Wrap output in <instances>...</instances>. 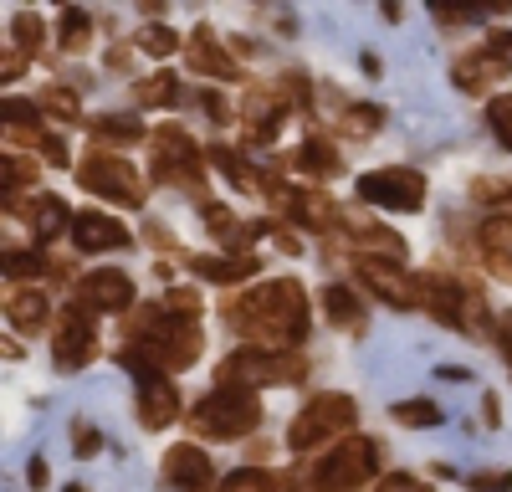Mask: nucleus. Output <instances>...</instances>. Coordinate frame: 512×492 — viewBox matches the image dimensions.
Returning <instances> with one entry per match:
<instances>
[{
    "mask_svg": "<svg viewBox=\"0 0 512 492\" xmlns=\"http://www.w3.org/2000/svg\"><path fill=\"white\" fill-rule=\"evenodd\" d=\"M287 108L292 103L277 88H246V98H241V129H246V139L251 144H277Z\"/></svg>",
    "mask_w": 512,
    "mask_h": 492,
    "instance_id": "ddd939ff",
    "label": "nucleus"
},
{
    "mask_svg": "<svg viewBox=\"0 0 512 492\" xmlns=\"http://www.w3.org/2000/svg\"><path fill=\"white\" fill-rule=\"evenodd\" d=\"M57 31H62V47L67 52H82V47H88V36H93V16L82 11V6H67L62 21H57Z\"/></svg>",
    "mask_w": 512,
    "mask_h": 492,
    "instance_id": "7c9ffc66",
    "label": "nucleus"
},
{
    "mask_svg": "<svg viewBox=\"0 0 512 492\" xmlns=\"http://www.w3.org/2000/svg\"><path fill=\"white\" fill-rule=\"evenodd\" d=\"M359 200L379 205V211H420L425 205V175L390 164V170H369L359 175Z\"/></svg>",
    "mask_w": 512,
    "mask_h": 492,
    "instance_id": "1a4fd4ad",
    "label": "nucleus"
},
{
    "mask_svg": "<svg viewBox=\"0 0 512 492\" xmlns=\"http://www.w3.org/2000/svg\"><path fill=\"white\" fill-rule=\"evenodd\" d=\"M436 375H441V380H451V385H461V380H472V369H461V364H441Z\"/></svg>",
    "mask_w": 512,
    "mask_h": 492,
    "instance_id": "49530a36",
    "label": "nucleus"
},
{
    "mask_svg": "<svg viewBox=\"0 0 512 492\" xmlns=\"http://www.w3.org/2000/svg\"><path fill=\"white\" fill-rule=\"evenodd\" d=\"M41 36H47V21H41L36 11H16V16H11V47H16V52L36 57Z\"/></svg>",
    "mask_w": 512,
    "mask_h": 492,
    "instance_id": "c756f323",
    "label": "nucleus"
},
{
    "mask_svg": "<svg viewBox=\"0 0 512 492\" xmlns=\"http://www.w3.org/2000/svg\"><path fill=\"white\" fill-rule=\"evenodd\" d=\"M72 451H77V457H98V451H103V436H98L93 421H72Z\"/></svg>",
    "mask_w": 512,
    "mask_h": 492,
    "instance_id": "4c0bfd02",
    "label": "nucleus"
},
{
    "mask_svg": "<svg viewBox=\"0 0 512 492\" xmlns=\"http://www.w3.org/2000/svg\"><path fill=\"white\" fill-rule=\"evenodd\" d=\"M497 344H502V354H507V364H512V318L502 323V334H497Z\"/></svg>",
    "mask_w": 512,
    "mask_h": 492,
    "instance_id": "de8ad7c7",
    "label": "nucleus"
},
{
    "mask_svg": "<svg viewBox=\"0 0 512 492\" xmlns=\"http://www.w3.org/2000/svg\"><path fill=\"white\" fill-rule=\"evenodd\" d=\"M31 180H36V159H26V154H6V159H0V185H6V211L11 216H21L16 200H21V190Z\"/></svg>",
    "mask_w": 512,
    "mask_h": 492,
    "instance_id": "a878e982",
    "label": "nucleus"
},
{
    "mask_svg": "<svg viewBox=\"0 0 512 492\" xmlns=\"http://www.w3.org/2000/svg\"><path fill=\"white\" fill-rule=\"evenodd\" d=\"M6 318H11L16 334H41L47 318H52V303H47V293H41L36 282H26V287H16V293L6 298Z\"/></svg>",
    "mask_w": 512,
    "mask_h": 492,
    "instance_id": "aec40b11",
    "label": "nucleus"
},
{
    "mask_svg": "<svg viewBox=\"0 0 512 492\" xmlns=\"http://www.w3.org/2000/svg\"><path fill=\"white\" fill-rule=\"evenodd\" d=\"M128 241H134L128 226L103 216V211H77L72 216V246L77 252H113V246H128Z\"/></svg>",
    "mask_w": 512,
    "mask_h": 492,
    "instance_id": "dca6fc26",
    "label": "nucleus"
},
{
    "mask_svg": "<svg viewBox=\"0 0 512 492\" xmlns=\"http://www.w3.org/2000/svg\"><path fill=\"white\" fill-rule=\"evenodd\" d=\"M180 47H185V41L169 31L164 21H154V26L139 31V52H144V57H169V52H180Z\"/></svg>",
    "mask_w": 512,
    "mask_h": 492,
    "instance_id": "f704fd0d",
    "label": "nucleus"
},
{
    "mask_svg": "<svg viewBox=\"0 0 512 492\" xmlns=\"http://www.w3.org/2000/svg\"><path fill=\"white\" fill-rule=\"evenodd\" d=\"M41 113H57V118H67V123H72V118H77V98L62 88V82H52V88L41 93Z\"/></svg>",
    "mask_w": 512,
    "mask_h": 492,
    "instance_id": "c9c22d12",
    "label": "nucleus"
},
{
    "mask_svg": "<svg viewBox=\"0 0 512 492\" xmlns=\"http://www.w3.org/2000/svg\"><path fill=\"white\" fill-rule=\"evenodd\" d=\"M221 492H292V482L267 472V467H241V472H231L221 482Z\"/></svg>",
    "mask_w": 512,
    "mask_h": 492,
    "instance_id": "bb28decb",
    "label": "nucleus"
},
{
    "mask_svg": "<svg viewBox=\"0 0 512 492\" xmlns=\"http://www.w3.org/2000/svg\"><path fill=\"white\" fill-rule=\"evenodd\" d=\"M359 282L369 287V293H379L384 303H395V308H420V277H405L395 262L359 257Z\"/></svg>",
    "mask_w": 512,
    "mask_h": 492,
    "instance_id": "2eb2a0df",
    "label": "nucleus"
},
{
    "mask_svg": "<svg viewBox=\"0 0 512 492\" xmlns=\"http://www.w3.org/2000/svg\"><path fill=\"white\" fill-rule=\"evenodd\" d=\"M26 482H31V487H47V462H41V457H31V467H26Z\"/></svg>",
    "mask_w": 512,
    "mask_h": 492,
    "instance_id": "a18cd8bd",
    "label": "nucleus"
},
{
    "mask_svg": "<svg viewBox=\"0 0 512 492\" xmlns=\"http://www.w3.org/2000/svg\"><path fill=\"white\" fill-rule=\"evenodd\" d=\"M185 421H190L195 436L236 441V436H251L256 426H262V400H256V390H241V385H216L210 395L195 400V410Z\"/></svg>",
    "mask_w": 512,
    "mask_h": 492,
    "instance_id": "f03ea898",
    "label": "nucleus"
},
{
    "mask_svg": "<svg viewBox=\"0 0 512 492\" xmlns=\"http://www.w3.org/2000/svg\"><path fill=\"white\" fill-rule=\"evenodd\" d=\"M149 154H154V180L159 185H180L190 195L205 190V154L195 149V134L180 129V123H164V129H154L149 139Z\"/></svg>",
    "mask_w": 512,
    "mask_h": 492,
    "instance_id": "39448f33",
    "label": "nucleus"
},
{
    "mask_svg": "<svg viewBox=\"0 0 512 492\" xmlns=\"http://www.w3.org/2000/svg\"><path fill=\"white\" fill-rule=\"evenodd\" d=\"M308 375V359L297 349H262V344H241L221 359V385L241 390H262V385H297Z\"/></svg>",
    "mask_w": 512,
    "mask_h": 492,
    "instance_id": "7ed1b4c3",
    "label": "nucleus"
},
{
    "mask_svg": "<svg viewBox=\"0 0 512 492\" xmlns=\"http://www.w3.org/2000/svg\"><path fill=\"white\" fill-rule=\"evenodd\" d=\"M344 123H349V134H374L379 123H384V113H379V108H369V103H359V108H349V113H344Z\"/></svg>",
    "mask_w": 512,
    "mask_h": 492,
    "instance_id": "58836bf2",
    "label": "nucleus"
},
{
    "mask_svg": "<svg viewBox=\"0 0 512 492\" xmlns=\"http://www.w3.org/2000/svg\"><path fill=\"white\" fill-rule=\"evenodd\" d=\"M205 113L216 118V123H226L231 113H226V103H221V93H205Z\"/></svg>",
    "mask_w": 512,
    "mask_h": 492,
    "instance_id": "c03bdc74",
    "label": "nucleus"
},
{
    "mask_svg": "<svg viewBox=\"0 0 512 492\" xmlns=\"http://www.w3.org/2000/svg\"><path fill=\"white\" fill-rule=\"evenodd\" d=\"M390 416L400 426H410V431H425V426H441V405H431V400H400Z\"/></svg>",
    "mask_w": 512,
    "mask_h": 492,
    "instance_id": "473e14b6",
    "label": "nucleus"
},
{
    "mask_svg": "<svg viewBox=\"0 0 512 492\" xmlns=\"http://www.w3.org/2000/svg\"><path fill=\"white\" fill-rule=\"evenodd\" d=\"M487 129L502 149H512V93H497L487 98Z\"/></svg>",
    "mask_w": 512,
    "mask_h": 492,
    "instance_id": "72a5a7b5",
    "label": "nucleus"
},
{
    "mask_svg": "<svg viewBox=\"0 0 512 492\" xmlns=\"http://www.w3.org/2000/svg\"><path fill=\"white\" fill-rule=\"evenodd\" d=\"M62 492H88V487H62Z\"/></svg>",
    "mask_w": 512,
    "mask_h": 492,
    "instance_id": "8fccbe9b",
    "label": "nucleus"
},
{
    "mask_svg": "<svg viewBox=\"0 0 512 492\" xmlns=\"http://www.w3.org/2000/svg\"><path fill=\"white\" fill-rule=\"evenodd\" d=\"M507 72H512V57L507 52H497V47H482V52H472V57H461L456 67H451V82L461 93H492V88H502L507 82ZM497 98V93H492Z\"/></svg>",
    "mask_w": 512,
    "mask_h": 492,
    "instance_id": "4468645a",
    "label": "nucleus"
},
{
    "mask_svg": "<svg viewBox=\"0 0 512 492\" xmlns=\"http://www.w3.org/2000/svg\"><path fill=\"white\" fill-rule=\"evenodd\" d=\"M139 103H144V108H175V103H180V77H175V72L144 77V82H139Z\"/></svg>",
    "mask_w": 512,
    "mask_h": 492,
    "instance_id": "c85d7f7f",
    "label": "nucleus"
},
{
    "mask_svg": "<svg viewBox=\"0 0 512 492\" xmlns=\"http://www.w3.org/2000/svg\"><path fill=\"white\" fill-rule=\"evenodd\" d=\"M26 221H31V236L47 246V241H57L62 231H72V211L57 200V195H36V200H26V211H21Z\"/></svg>",
    "mask_w": 512,
    "mask_h": 492,
    "instance_id": "4be33fe9",
    "label": "nucleus"
},
{
    "mask_svg": "<svg viewBox=\"0 0 512 492\" xmlns=\"http://www.w3.org/2000/svg\"><path fill=\"white\" fill-rule=\"evenodd\" d=\"M98 354V334H93V313L67 303V313L57 318V334H52V359L57 369H82Z\"/></svg>",
    "mask_w": 512,
    "mask_h": 492,
    "instance_id": "9b49d317",
    "label": "nucleus"
},
{
    "mask_svg": "<svg viewBox=\"0 0 512 492\" xmlns=\"http://www.w3.org/2000/svg\"><path fill=\"white\" fill-rule=\"evenodd\" d=\"M477 241H482L487 272L502 277V282H512V216H487L482 231H477Z\"/></svg>",
    "mask_w": 512,
    "mask_h": 492,
    "instance_id": "6ab92c4d",
    "label": "nucleus"
},
{
    "mask_svg": "<svg viewBox=\"0 0 512 492\" xmlns=\"http://www.w3.org/2000/svg\"><path fill=\"white\" fill-rule=\"evenodd\" d=\"M185 62H190V72H200V77H221V82H236V57L216 41V31L210 26H195V36L185 41Z\"/></svg>",
    "mask_w": 512,
    "mask_h": 492,
    "instance_id": "f3484780",
    "label": "nucleus"
},
{
    "mask_svg": "<svg viewBox=\"0 0 512 492\" xmlns=\"http://www.w3.org/2000/svg\"><path fill=\"white\" fill-rule=\"evenodd\" d=\"M190 267H195V277H205V282H241V277H256V257L246 252V257H236V252H226V257H190Z\"/></svg>",
    "mask_w": 512,
    "mask_h": 492,
    "instance_id": "b1692460",
    "label": "nucleus"
},
{
    "mask_svg": "<svg viewBox=\"0 0 512 492\" xmlns=\"http://www.w3.org/2000/svg\"><path fill=\"white\" fill-rule=\"evenodd\" d=\"M318 303H323L328 323H333V328H344V334H359V328H364V303H359L354 287L328 282V287H318Z\"/></svg>",
    "mask_w": 512,
    "mask_h": 492,
    "instance_id": "412c9836",
    "label": "nucleus"
},
{
    "mask_svg": "<svg viewBox=\"0 0 512 492\" xmlns=\"http://www.w3.org/2000/svg\"><path fill=\"white\" fill-rule=\"evenodd\" d=\"M159 472H164V482L175 487V492H210V487H216V462H210L195 441L169 446Z\"/></svg>",
    "mask_w": 512,
    "mask_h": 492,
    "instance_id": "f8f14e48",
    "label": "nucleus"
},
{
    "mask_svg": "<svg viewBox=\"0 0 512 492\" xmlns=\"http://www.w3.org/2000/svg\"><path fill=\"white\" fill-rule=\"evenodd\" d=\"M41 272V252H21V246H11L6 252V277L21 282V277H36Z\"/></svg>",
    "mask_w": 512,
    "mask_h": 492,
    "instance_id": "e433bc0d",
    "label": "nucleus"
},
{
    "mask_svg": "<svg viewBox=\"0 0 512 492\" xmlns=\"http://www.w3.org/2000/svg\"><path fill=\"white\" fill-rule=\"evenodd\" d=\"M26 62H31V57H26V52H16V47H11V52H6V62H0V77H6V82H16V77H21V67H26Z\"/></svg>",
    "mask_w": 512,
    "mask_h": 492,
    "instance_id": "79ce46f5",
    "label": "nucleus"
},
{
    "mask_svg": "<svg viewBox=\"0 0 512 492\" xmlns=\"http://www.w3.org/2000/svg\"><path fill=\"white\" fill-rule=\"evenodd\" d=\"M93 134L103 144H139L144 139V123L128 118V113H103V118H93Z\"/></svg>",
    "mask_w": 512,
    "mask_h": 492,
    "instance_id": "cd10ccee",
    "label": "nucleus"
},
{
    "mask_svg": "<svg viewBox=\"0 0 512 492\" xmlns=\"http://www.w3.org/2000/svg\"><path fill=\"white\" fill-rule=\"evenodd\" d=\"M354 416H359L354 395H344V390H323V395H313V400L292 416V426H287V446H292V451H318V446H328L333 436H344V431L354 426Z\"/></svg>",
    "mask_w": 512,
    "mask_h": 492,
    "instance_id": "20e7f679",
    "label": "nucleus"
},
{
    "mask_svg": "<svg viewBox=\"0 0 512 492\" xmlns=\"http://www.w3.org/2000/svg\"><path fill=\"white\" fill-rule=\"evenodd\" d=\"M482 405H487V426H492V431H497V426H502V416H497V395H487V400H482Z\"/></svg>",
    "mask_w": 512,
    "mask_h": 492,
    "instance_id": "09e8293b",
    "label": "nucleus"
},
{
    "mask_svg": "<svg viewBox=\"0 0 512 492\" xmlns=\"http://www.w3.org/2000/svg\"><path fill=\"white\" fill-rule=\"evenodd\" d=\"M41 154H47L52 164H67V149H62V139H57V134H47V139H41Z\"/></svg>",
    "mask_w": 512,
    "mask_h": 492,
    "instance_id": "37998d69",
    "label": "nucleus"
},
{
    "mask_svg": "<svg viewBox=\"0 0 512 492\" xmlns=\"http://www.w3.org/2000/svg\"><path fill=\"white\" fill-rule=\"evenodd\" d=\"M72 303L88 308V313H128L134 308V277L118 272V267H98L88 277H77Z\"/></svg>",
    "mask_w": 512,
    "mask_h": 492,
    "instance_id": "9d476101",
    "label": "nucleus"
},
{
    "mask_svg": "<svg viewBox=\"0 0 512 492\" xmlns=\"http://www.w3.org/2000/svg\"><path fill=\"white\" fill-rule=\"evenodd\" d=\"M344 226H349V236L359 241V257H369V262H405V252L410 246L395 236V231H384V226H374L369 216H354V211H344Z\"/></svg>",
    "mask_w": 512,
    "mask_h": 492,
    "instance_id": "a211bd4d",
    "label": "nucleus"
},
{
    "mask_svg": "<svg viewBox=\"0 0 512 492\" xmlns=\"http://www.w3.org/2000/svg\"><path fill=\"white\" fill-rule=\"evenodd\" d=\"M472 487L477 492H512V472H477Z\"/></svg>",
    "mask_w": 512,
    "mask_h": 492,
    "instance_id": "a19ab883",
    "label": "nucleus"
},
{
    "mask_svg": "<svg viewBox=\"0 0 512 492\" xmlns=\"http://www.w3.org/2000/svg\"><path fill=\"white\" fill-rule=\"evenodd\" d=\"M374 472H379V441L349 436V441H338L328 457H318L313 492H359L364 482H374Z\"/></svg>",
    "mask_w": 512,
    "mask_h": 492,
    "instance_id": "423d86ee",
    "label": "nucleus"
},
{
    "mask_svg": "<svg viewBox=\"0 0 512 492\" xmlns=\"http://www.w3.org/2000/svg\"><path fill=\"white\" fill-rule=\"evenodd\" d=\"M77 185L103 195V200H113V205H128V211H139V205H144L139 170L128 159H118V154H88L77 164Z\"/></svg>",
    "mask_w": 512,
    "mask_h": 492,
    "instance_id": "6e6552de",
    "label": "nucleus"
},
{
    "mask_svg": "<svg viewBox=\"0 0 512 492\" xmlns=\"http://www.w3.org/2000/svg\"><path fill=\"white\" fill-rule=\"evenodd\" d=\"M226 318H231L236 334L256 339L262 349H297L313 328V308H308V293L297 277L256 282L251 293H231Z\"/></svg>",
    "mask_w": 512,
    "mask_h": 492,
    "instance_id": "f257e3e1",
    "label": "nucleus"
},
{
    "mask_svg": "<svg viewBox=\"0 0 512 492\" xmlns=\"http://www.w3.org/2000/svg\"><path fill=\"white\" fill-rule=\"evenodd\" d=\"M210 159L221 164V175H226L236 190H262V185H267V175H256V170H251V159L236 154L231 144H216V149H210Z\"/></svg>",
    "mask_w": 512,
    "mask_h": 492,
    "instance_id": "393cba45",
    "label": "nucleus"
},
{
    "mask_svg": "<svg viewBox=\"0 0 512 492\" xmlns=\"http://www.w3.org/2000/svg\"><path fill=\"white\" fill-rule=\"evenodd\" d=\"M123 369L134 375V390H139V421L149 426V431H164L169 421H180V395H175V385L164 380V369L149 359V354H139L134 344L123 349Z\"/></svg>",
    "mask_w": 512,
    "mask_h": 492,
    "instance_id": "0eeeda50",
    "label": "nucleus"
},
{
    "mask_svg": "<svg viewBox=\"0 0 512 492\" xmlns=\"http://www.w3.org/2000/svg\"><path fill=\"white\" fill-rule=\"evenodd\" d=\"M292 170H303L308 180H333L338 170H344V159H338L333 139H323V134H308L303 144H297V154H292Z\"/></svg>",
    "mask_w": 512,
    "mask_h": 492,
    "instance_id": "5701e85b",
    "label": "nucleus"
},
{
    "mask_svg": "<svg viewBox=\"0 0 512 492\" xmlns=\"http://www.w3.org/2000/svg\"><path fill=\"white\" fill-rule=\"evenodd\" d=\"M374 492H431L420 477H410V472H390V477H379V487Z\"/></svg>",
    "mask_w": 512,
    "mask_h": 492,
    "instance_id": "ea45409f",
    "label": "nucleus"
},
{
    "mask_svg": "<svg viewBox=\"0 0 512 492\" xmlns=\"http://www.w3.org/2000/svg\"><path fill=\"white\" fill-rule=\"evenodd\" d=\"M164 318H175V323H195L200 318V293L195 287H169V293L159 298Z\"/></svg>",
    "mask_w": 512,
    "mask_h": 492,
    "instance_id": "2f4dec72",
    "label": "nucleus"
}]
</instances>
